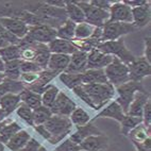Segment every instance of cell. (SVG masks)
Here are the masks:
<instances>
[{"instance_id": "obj_33", "label": "cell", "mask_w": 151, "mask_h": 151, "mask_svg": "<svg viewBox=\"0 0 151 151\" xmlns=\"http://www.w3.org/2000/svg\"><path fill=\"white\" fill-rule=\"evenodd\" d=\"M60 81L69 89H73L75 87L82 85V73H60Z\"/></svg>"}, {"instance_id": "obj_6", "label": "cell", "mask_w": 151, "mask_h": 151, "mask_svg": "<svg viewBox=\"0 0 151 151\" xmlns=\"http://www.w3.org/2000/svg\"><path fill=\"white\" fill-rule=\"evenodd\" d=\"M73 2L80 6L83 11L85 22L92 24L95 28H102L110 18V14L108 11L92 6L88 1H73Z\"/></svg>"}, {"instance_id": "obj_42", "label": "cell", "mask_w": 151, "mask_h": 151, "mask_svg": "<svg viewBox=\"0 0 151 151\" xmlns=\"http://www.w3.org/2000/svg\"><path fill=\"white\" fill-rule=\"evenodd\" d=\"M42 70L43 69L34 62L20 60V71H22V73H41Z\"/></svg>"}, {"instance_id": "obj_40", "label": "cell", "mask_w": 151, "mask_h": 151, "mask_svg": "<svg viewBox=\"0 0 151 151\" xmlns=\"http://www.w3.org/2000/svg\"><path fill=\"white\" fill-rule=\"evenodd\" d=\"M16 114L24 122H27L29 126H34V122H33V110L30 109L28 105L22 102L17 108Z\"/></svg>"}, {"instance_id": "obj_45", "label": "cell", "mask_w": 151, "mask_h": 151, "mask_svg": "<svg viewBox=\"0 0 151 151\" xmlns=\"http://www.w3.org/2000/svg\"><path fill=\"white\" fill-rule=\"evenodd\" d=\"M143 124L147 128H151V100L149 99L144 106L143 111Z\"/></svg>"}, {"instance_id": "obj_39", "label": "cell", "mask_w": 151, "mask_h": 151, "mask_svg": "<svg viewBox=\"0 0 151 151\" xmlns=\"http://www.w3.org/2000/svg\"><path fill=\"white\" fill-rule=\"evenodd\" d=\"M143 124V118L140 117H134V116H129L126 115L122 119V122H120L122 124V133L126 136H128L131 130H133L135 127H137L138 124Z\"/></svg>"}, {"instance_id": "obj_20", "label": "cell", "mask_w": 151, "mask_h": 151, "mask_svg": "<svg viewBox=\"0 0 151 151\" xmlns=\"http://www.w3.org/2000/svg\"><path fill=\"white\" fill-rule=\"evenodd\" d=\"M124 116H126V114L124 113L120 105L114 100L98 112L96 118H103V117L104 118H112L118 122H122Z\"/></svg>"}, {"instance_id": "obj_43", "label": "cell", "mask_w": 151, "mask_h": 151, "mask_svg": "<svg viewBox=\"0 0 151 151\" xmlns=\"http://www.w3.org/2000/svg\"><path fill=\"white\" fill-rule=\"evenodd\" d=\"M80 146L77 145L70 140L69 138H65L62 143L59 146H57V148L54 149V151H80Z\"/></svg>"}, {"instance_id": "obj_53", "label": "cell", "mask_w": 151, "mask_h": 151, "mask_svg": "<svg viewBox=\"0 0 151 151\" xmlns=\"http://www.w3.org/2000/svg\"><path fill=\"white\" fill-rule=\"evenodd\" d=\"M8 118V115L6 114V112L2 110V109H0V122H3V120H6Z\"/></svg>"}, {"instance_id": "obj_57", "label": "cell", "mask_w": 151, "mask_h": 151, "mask_svg": "<svg viewBox=\"0 0 151 151\" xmlns=\"http://www.w3.org/2000/svg\"><path fill=\"white\" fill-rule=\"evenodd\" d=\"M37 151H47V148L46 147H44V146H41V148L38 149Z\"/></svg>"}, {"instance_id": "obj_55", "label": "cell", "mask_w": 151, "mask_h": 151, "mask_svg": "<svg viewBox=\"0 0 151 151\" xmlns=\"http://www.w3.org/2000/svg\"><path fill=\"white\" fill-rule=\"evenodd\" d=\"M4 65H6V63L0 58V73H4Z\"/></svg>"}, {"instance_id": "obj_51", "label": "cell", "mask_w": 151, "mask_h": 151, "mask_svg": "<svg viewBox=\"0 0 151 151\" xmlns=\"http://www.w3.org/2000/svg\"><path fill=\"white\" fill-rule=\"evenodd\" d=\"M151 139L148 138L147 140H145L144 143L138 144V145L135 146V148L137 151H151Z\"/></svg>"}, {"instance_id": "obj_11", "label": "cell", "mask_w": 151, "mask_h": 151, "mask_svg": "<svg viewBox=\"0 0 151 151\" xmlns=\"http://www.w3.org/2000/svg\"><path fill=\"white\" fill-rule=\"evenodd\" d=\"M76 108H77V104L75 101L70 99L64 92H60L50 110H51L52 115L69 117Z\"/></svg>"}, {"instance_id": "obj_23", "label": "cell", "mask_w": 151, "mask_h": 151, "mask_svg": "<svg viewBox=\"0 0 151 151\" xmlns=\"http://www.w3.org/2000/svg\"><path fill=\"white\" fill-rule=\"evenodd\" d=\"M31 138V135L26 131V130H20L16 134H14L9 142L6 143L8 148L12 151H19L22 150L24 147L27 145L29 139Z\"/></svg>"}, {"instance_id": "obj_9", "label": "cell", "mask_w": 151, "mask_h": 151, "mask_svg": "<svg viewBox=\"0 0 151 151\" xmlns=\"http://www.w3.org/2000/svg\"><path fill=\"white\" fill-rule=\"evenodd\" d=\"M27 36L33 42L48 45L57 38V29L49 27L47 24H38L29 27Z\"/></svg>"}, {"instance_id": "obj_48", "label": "cell", "mask_w": 151, "mask_h": 151, "mask_svg": "<svg viewBox=\"0 0 151 151\" xmlns=\"http://www.w3.org/2000/svg\"><path fill=\"white\" fill-rule=\"evenodd\" d=\"M34 129H35V131H36V132H37L38 134L41 135L42 137L44 138V139H46L47 142L50 139V137H51V134L48 132V130L45 128V126H44V124H38V126H35Z\"/></svg>"}, {"instance_id": "obj_24", "label": "cell", "mask_w": 151, "mask_h": 151, "mask_svg": "<svg viewBox=\"0 0 151 151\" xmlns=\"http://www.w3.org/2000/svg\"><path fill=\"white\" fill-rule=\"evenodd\" d=\"M24 88H26V86H24V84L22 81H19V80H10V79L6 78L0 83V98L8 94L19 95Z\"/></svg>"}, {"instance_id": "obj_49", "label": "cell", "mask_w": 151, "mask_h": 151, "mask_svg": "<svg viewBox=\"0 0 151 151\" xmlns=\"http://www.w3.org/2000/svg\"><path fill=\"white\" fill-rule=\"evenodd\" d=\"M149 63H151V38L150 36L145 37V55H144Z\"/></svg>"}, {"instance_id": "obj_12", "label": "cell", "mask_w": 151, "mask_h": 151, "mask_svg": "<svg viewBox=\"0 0 151 151\" xmlns=\"http://www.w3.org/2000/svg\"><path fill=\"white\" fill-rule=\"evenodd\" d=\"M113 55L105 54L98 50L93 49L87 54V69H104L113 61Z\"/></svg>"}, {"instance_id": "obj_18", "label": "cell", "mask_w": 151, "mask_h": 151, "mask_svg": "<svg viewBox=\"0 0 151 151\" xmlns=\"http://www.w3.org/2000/svg\"><path fill=\"white\" fill-rule=\"evenodd\" d=\"M132 17H133V26L136 29L146 27L149 24L151 18L150 12V3L147 2L144 6H137L132 9Z\"/></svg>"}, {"instance_id": "obj_38", "label": "cell", "mask_w": 151, "mask_h": 151, "mask_svg": "<svg viewBox=\"0 0 151 151\" xmlns=\"http://www.w3.org/2000/svg\"><path fill=\"white\" fill-rule=\"evenodd\" d=\"M20 130H22V128H20V126L17 122H8L2 129L0 130V142L6 144L9 142V139L14 134H16L18 131H20Z\"/></svg>"}, {"instance_id": "obj_5", "label": "cell", "mask_w": 151, "mask_h": 151, "mask_svg": "<svg viewBox=\"0 0 151 151\" xmlns=\"http://www.w3.org/2000/svg\"><path fill=\"white\" fill-rule=\"evenodd\" d=\"M104 73L108 79V82L114 87H117L130 81L128 66L116 57H114L112 63L104 68Z\"/></svg>"}, {"instance_id": "obj_2", "label": "cell", "mask_w": 151, "mask_h": 151, "mask_svg": "<svg viewBox=\"0 0 151 151\" xmlns=\"http://www.w3.org/2000/svg\"><path fill=\"white\" fill-rule=\"evenodd\" d=\"M85 92L92 99L96 106V111H100L103 106L110 102L111 99L115 97V87L111 83L104 84H85L82 85Z\"/></svg>"}, {"instance_id": "obj_15", "label": "cell", "mask_w": 151, "mask_h": 151, "mask_svg": "<svg viewBox=\"0 0 151 151\" xmlns=\"http://www.w3.org/2000/svg\"><path fill=\"white\" fill-rule=\"evenodd\" d=\"M101 134H102V132L95 126L94 122H89L88 124H86L85 126L77 127V130H76L73 133H71L68 138H69L70 140H73V143L77 144V145H80V144L83 142V139H85V138L88 137V136L101 135Z\"/></svg>"}, {"instance_id": "obj_29", "label": "cell", "mask_w": 151, "mask_h": 151, "mask_svg": "<svg viewBox=\"0 0 151 151\" xmlns=\"http://www.w3.org/2000/svg\"><path fill=\"white\" fill-rule=\"evenodd\" d=\"M36 50H37V53H36V57H35L33 62H34L35 64H37L43 70L47 69L49 58H50V54H51V52H50V50H49V48H48V45L37 43V45H36Z\"/></svg>"}, {"instance_id": "obj_52", "label": "cell", "mask_w": 151, "mask_h": 151, "mask_svg": "<svg viewBox=\"0 0 151 151\" xmlns=\"http://www.w3.org/2000/svg\"><path fill=\"white\" fill-rule=\"evenodd\" d=\"M47 4L49 6H57V8H65L66 6V1H63V0H57V1H45Z\"/></svg>"}, {"instance_id": "obj_34", "label": "cell", "mask_w": 151, "mask_h": 151, "mask_svg": "<svg viewBox=\"0 0 151 151\" xmlns=\"http://www.w3.org/2000/svg\"><path fill=\"white\" fill-rule=\"evenodd\" d=\"M4 76L10 80H19L22 71H20V60H14L6 62L4 65Z\"/></svg>"}, {"instance_id": "obj_31", "label": "cell", "mask_w": 151, "mask_h": 151, "mask_svg": "<svg viewBox=\"0 0 151 151\" xmlns=\"http://www.w3.org/2000/svg\"><path fill=\"white\" fill-rule=\"evenodd\" d=\"M69 119L73 124H75L77 127H82V126H85L91 122V116L83 108L77 106L73 113L70 114Z\"/></svg>"}, {"instance_id": "obj_25", "label": "cell", "mask_w": 151, "mask_h": 151, "mask_svg": "<svg viewBox=\"0 0 151 151\" xmlns=\"http://www.w3.org/2000/svg\"><path fill=\"white\" fill-rule=\"evenodd\" d=\"M20 103H22L20 96L17 94H8L0 98V109H2L6 112L8 116L17 110Z\"/></svg>"}, {"instance_id": "obj_35", "label": "cell", "mask_w": 151, "mask_h": 151, "mask_svg": "<svg viewBox=\"0 0 151 151\" xmlns=\"http://www.w3.org/2000/svg\"><path fill=\"white\" fill-rule=\"evenodd\" d=\"M0 58L4 63L20 60V47L18 45H9L8 47L0 49Z\"/></svg>"}, {"instance_id": "obj_44", "label": "cell", "mask_w": 151, "mask_h": 151, "mask_svg": "<svg viewBox=\"0 0 151 151\" xmlns=\"http://www.w3.org/2000/svg\"><path fill=\"white\" fill-rule=\"evenodd\" d=\"M0 36L6 42H8L10 45H19V43H20V40L12 34L11 32H9L1 24H0Z\"/></svg>"}, {"instance_id": "obj_13", "label": "cell", "mask_w": 151, "mask_h": 151, "mask_svg": "<svg viewBox=\"0 0 151 151\" xmlns=\"http://www.w3.org/2000/svg\"><path fill=\"white\" fill-rule=\"evenodd\" d=\"M0 24L11 32L13 35H15L19 40L24 38L28 34L29 31V26L24 24L22 20H19L16 18H11V17H0Z\"/></svg>"}, {"instance_id": "obj_32", "label": "cell", "mask_w": 151, "mask_h": 151, "mask_svg": "<svg viewBox=\"0 0 151 151\" xmlns=\"http://www.w3.org/2000/svg\"><path fill=\"white\" fill-rule=\"evenodd\" d=\"M59 93L60 89L58 88V86H55L54 84H49L43 92V94L41 95L42 104L44 106H46V108L50 109L54 103V101H55V99H57Z\"/></svg>"}, {"instance_id": "obj_54", "label": "cell", "mask_w": 151, "mask_h": 151, "mask_svg": "<svg viewBox=\"0 0 151 151\" xmlns=\"http://www.w3.org/2000/svg\"><path fill=\"white\" fill-rule=\"evenodd\" d=\"M10 44L8 43V42H6L4 40H3L1 36H0V49L1 48H4V47H8Z\"/></svg>"}, {"instance_id": "obj_27", "label": "cell", "mask_w": 151, "mask_h": 151, "mask_svg": "<svg viewBox=\"0 0 151 151\" xmlns=\"http://www.w3.org/2000/svg\"><path fill=\"white\" fill-rule=\"evenodd\" d=\"M20 100H22V102L24 103L26 105H28L30 109H32V110H35V109L40 108L42 104V97L41 95L36 94V93L32 92V91H30L28 88H24L20 94Z\"/></svg>"}, {"instance_id": "obj_4", "label": "cell", "mask_w": 151, "mask_h": 151, "mask_svg": "<svg viewBox=\"0 0 151 151\" xmlns=\"http://www.w3.org/2000/svg\"><path fill=\"white\" fill-rule=\"evenodd\" d=\"M97 49L105 54L116 57L126 65L130 64L135 59V57L131 53V51L126 47L122 37L118 38L116 41L102 42L97 46Z\"/></svg>"}, {"instance_id": "obj_17", "label": "cell", "mask_w": 151, "mask_h": 151, "mask_svg": "<svg viewBox=\"0 0 151 151\" xmlns=\"http://www.w3.org/2000/svg\"><path fill=\"white\" fill-rule=\"evenodd\" d=\"M149 99H150V93L148 91L147 92H137L134 95V98H133V101L130 104L127 115L143 118L144 106L146 105Z\"/></svg>"}, {"instance_id": "obj_56", "label": "cell", "mask_w": 151, "mask_h": 151, "mask_svg": "<svg viewBox=\"0 0 151 151\" xmlns=\"http://www.w3.org/2000/svg\"><path fill=\"white\" fill-rule=\"evenodd\" d=\"M4 79H6V76H4V73H0V83H1V82H2L3 80H4Z\"/></svg>"}, {"instance_id": "obj_37", "label": "cell", "mask_w": 151, "mask_h": 151, "mask_svg": "<svg viewBox=\"0 0 151 151\" xmlns=\"http://www.w3.org/2000/svg\"><path fill=\"white\" fill-rule=\"evenodd\" d=\"M51 116V110L49 108L44 106V105H41L40 108L33 110V122H34V126L44 124Z\"/></svg>"}, {"instance_id": "obj_14", "label": "cell", "mask_w": 151, "mask_h": 151, "mask_svg": "<svg viewBox=\"0 0 151 151\" xmlns=\"http://www.w3.org/2000/svg\"><path fill=\"white\" fill-rule=\"evenodd\" d=\"M87 52L76 51L70 55L68 67L64 73H83L87 70Z\"/></svg>"}, {"instance_id": "obj_10", "label": "cell", "mask_w": 151, "mask_h": 151, "mask_svg": "<svg viewBox=\"0 0 151 151\" xmlns=\"http://www.w3.org/2000/svg\"><path fill=\"white\" fill-rule=\"evenodd\" d=\"M110 18L108 22H126L132 24V9L127 6L124 1H114L109 10Z\"/></svg>"}, {"instance_id": "obj_30", "label": "cell", "mask_w": 151, "mask_h": 151, "mask_svg": "<svg viewBox=\"0 0 151 151\" xmlns=\"http://www.w3.org/2000/svg\"><path fill=\"white\" fill-rule=\"evenodd\" d=\"M75 28L76 24L69 19H67L64 24L57 29V37L65 41L71 42L75 40Z\"/></svg>"}, {"instance_id": "obj_58", "label": "cell", "mask_w": 151, "mask_h": 151, "mask_svg": "<svg viewBox=\"0 0 151 151\" xmlns=\"http://www.w3.org/2000/svg\"><path fill=\"white\" fill-rule=\"evenodd\" d=\"M80 151H84V150H80Z\"/></svg>"}, {"instance_id": "obj_26", "label": "cell", "mask_w": 151, "mask_h": 151, "mask_svg": "<svg viewBox=\"0 0 151 151\" xmlns=\"http://www.w3.org/2000/svg\"><path fill=\"white\" fill-rule=\"evenodd\" d=\"M128 136L130 137L133 145L136 146L150 138V128H147L144 124H140L133 130H131Z\"/></svg>"}, {"instance_id": "obj_3", "label": "cell", "mask_w": 151, "mask_h": 151, "mask_svg": "<svg viewBox=\"0 0 151 151\" xmlns=\"http://www.w3.org/2000/svg\"><path fill=\"white\" fill-rule=\"evenodd\" d=\"M115 92L118 94V97L115 99V101L120 105L124 113L127 115L130 104L134 98V95L137 92H147V91L144 87L143 82L129 81L127 83L115 87Z\"/></svg>"}, {"instance_id": "obj_1", "label": "cell", "mask_w": 151, "mask_h": 151, "mask_svg": "<svg viewBox=\"0 0 151 151\" xmlns=\"http://www.w3.org/2000/svg\"><path fill=\"white\" fill-rule=\"evenodd\" d=\"M44 126L48 130V132L51 134V137L48 142L51 145H58L69 135L73 124L70 122L69 117L52 115L44 124Z\"/></svg>"}, {"instance_id": "obj_28", "label": "cell", "mask_w": 151, "mask_h": 151, "mask_svg": "<svg viewBox=\"0 0 151 151\" xmlns=\"http://www.w3.org/2000/svg\"><path fill=\"white\" fill-rule=\"evenodd\" d=\"M65 11L67 14V18L76 24L85 22V16H84L83 11L73 1H66Z\"/></svg>"}, {"instance_id": "obj_21", "label": "cell", "mask_w": 151, "mask_h": 151, "mask_svg": "<svg viewBox=\"0 0 151 151\" xmlns=\"http://www.w3.org/2000/svg\"><path fill=\"white\" fill-rule=\"evenodd\" d=\"M48 48L51 53H58V54H67L71 55L76 51H78V49L76 48L71 42L61 40V38H55L51 43L48 44Z\"/></svg>"}, {"instance_id": "obj_7", "label": "cell", "mask_w": 151, "mask_h": 151, "mask_svg": "<svg viewBox=\"0 0 151 151\" xmlns=\"http://www.w3.org/2000/svg\"><path fill=\"white\" fill-rule=\"evenodd\" d=\"M136 30L137 29L133 26V24L106 22L102 27L101 43L108 41H116L118 38H122L124 35L135 32Z\"/></svg>"}, {"instance_id": "obj_36", "label": "cell", "mask_w": 151, "mask_h": 151, "mask_svg": "<svg viewBox=\"0 0 151 151\" xmlns=\"http://www.w3.org/2000/svg\"><path fill=\"white\" fill-rule=\"evenodd\" d=\"M94 30H95L94 26L87 24L85 22L77 24L75 28V40H80V41L87 40V38H89L92 36Z\"/></svg>"}, {"instance_id": "obj_22", "label": "cell", "mask_w": 151, "mask_h": 151, "mask_svg": "<svg viewBox=\"0 0 151 151\" xmlns=\"http://www.w3.org/2000/svg\"><path fill=\"white\" fill-rule=\"evenodd\" d=\"M104 83H109L104 69H87L85 73H82V85Z\"/></svg>"}, {"instance_id": "obj_47", "label": "cell", "mask_w": 151, "mask_h": 151, "mask_svg": "<svg viewBox=\"0 0 151 151\" xmlns=\"http://www.w3.org/2000/svg\"><path fill=\"white\" fill-rule=\"evenodd\" d=\"M41 146H42L41 143L36 138L31 137L22 151H37L38 149L41 148Z\"/></svg>"}, {"instance_id": "obj_50", "label": "cell", "mask_w": 151, "mask_h": 151, "mask_svg": "<svg viewBox=\"0 0 151 151\" xmlns=\"http://www.w3.org/2000/svg\"><path fill=\"white\" fill-rule=\"evenodd\" d=\"M127 6H129L131 9L133 8H137V6H144V4H146L147 2H149V1H146V0H124V1Z\"/></svg>"}, {"instance_id": "obj_16", "label": "cell", "mask_w": 151, "mask_h": 151, "mask_svg": "<svg viewBox=\"0 0 151 151\" xmlns=\"http://www.w3.org/2000/svg\"><path fill=\"white\" fill-rule=\"evenodd\" d=\"M109 139L105 135H93L83 139L80 144V149L84 151H103L106 149Z\"/></svg>"}, {"instance_id": "obj_41", "label": "cell", "mask_w": 151, "mask_h": 151, "mask_svg": "<svg viewBox=\"0 0 151 151\" xmlns=\"http://www.w3.org/2000/svg\"><path fill=\"white\" fill-rule=\"evenodd\" d=\"M71 91H73V94H75L76 96L79 98V99H81L84 103H86V105H88L89 108L96 111V106L94 105L92 99L89 98V96L87 95V93L85 92V89L83 88V86H82V85H79V86L75 87V88L71 89Z\"/></svg>"}, {"instance_id": "obj_46", "label": "cell", "mask_w": 151, "mask_h": 151, "mask_svg": "<svg viewBox=\"0 0 151 151\" xmlns=\"http://www.w3.org/2000/svg\"><path fill=\"white\" fill-rule=\"evenodd\" d=\"M88 2L91 3L92 6H96V8L109 12L111 6H112V3H113L114 1H108V0H91Z\"/></svg>"}, {"instance_id": "obj_19", "label": "cell", "mask_w": 151, "mask_h": 151, "mask_svg": "<svg viewBox=\"0 0 151 151\" xmlns=\"http://www.w3.org/2000/svg\"><path fill=\"white\" fill-rule=\"evenodd\" d=\"M69 61L70 55L51 53L50 54V58H49L47 69L59 76L60 73H63L66 70V68L68 67V64H69Z\"/></svg>"}, {"instance_id": "obj_8", "label": "cell", "mask_w": 151, "mask_h": 151, "mask_svg": "<svg viewBox=\"0 0 151 151\" xmlns=\"http://www.w3.org/2000/svg\"><path fill=\"white\" fill-rule=\"evenodd\" d=\"M127 66L129 69L130 81L143 82L146 77L151 75V65L144 57H135Z\"/></svg>"}]
</instances>
